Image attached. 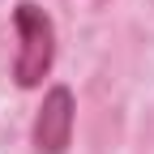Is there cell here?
Returning <instances> with one entry per match:
<instances>
[{"instance_id":"cell-2","label":"cell","mask_w":154,"mask_h":154,"mask_svg":"<svg viewBox=\"0 0 154 154\" xmlns=\"http://www.w3.org/2000/svg\"><path fill=\"white\" fill-rule=\"evenodd\" d=\"M73 90L51 86L43 94V107L34 116V154H64L73 141Z\"/></svg>"},{"instance_id":"cell-1","label":"cell","mask_w":154,"mask_h":154,"mask_svg":"<svg viewBox=\"0 0 154 154\" xmlns=\"http://www.w3.org/2000/svg\"><path fill=\"white\" fill-rule=\"evenodd\" d=\"M13 26H17V60H13V82L22 90H34L56 64V22L34 5L22 0L13 9Z\"/></svg>"}]
</instances>
